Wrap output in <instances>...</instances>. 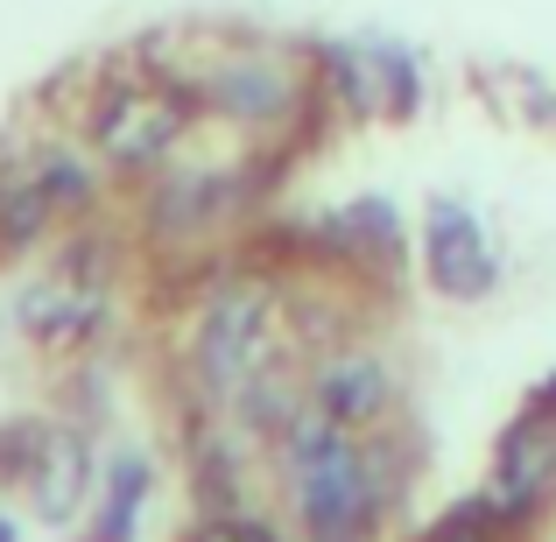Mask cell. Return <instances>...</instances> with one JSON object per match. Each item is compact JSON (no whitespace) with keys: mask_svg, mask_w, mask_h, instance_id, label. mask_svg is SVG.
I'll list each match as a JSON object with an SVG mask.
<instances>
[{"mask_svg":"<svg viewBox=\"0 0 556 542\" xmlns=\"http://www.w3.org/2000/svg\"><path fill=\"white\" fill-rule=\"evenodd\" d=\"M289 458H296V493H303V521L311 542H359L374 521V487L359 451L339 437V423L317 408V423L289 430Z\"/></svg>","mask_w":556,"mask_h":542,"instance_id":"1","label":"cell"},{"mask_svg":"<svg viewBox=\"0 0 556 542\" xmlns=\"http://www.w3.org/2000/svg\"><path fill=\"white\" fill-rule=\"evenodd\" d=\"M212 99L226 113H240V121H268V113H282L289 78H282V71H268V64H232L226 78L212 85Z\"/></svg>","mask_w":556,"mask_h":542,"instance_id":"7","label":"cell"},{"mask_svg":"<svg viewBox=\"0 0 556 542\" xmlns=\"http://www.w3.org/2000/svg\"><path fill=\"white\" fill-rule=\"evenodd\" d=\"M275 353V297L254 282H232L212 297V311H204L198 325V374L212 394H240L247 380L268 366Z\"/></svg>","mask_w":556,"mask_h":542,"instance_id":"2","label":"cell"},{"mask_svg":"<svg viewBox=\"0 0 556 542\" xmlns=\"http://www.w3.org/2000/svg\"><path fill=\"white\" fill-rule=\"evenodd\" d=\"M42 487H36V501H42V515L50 521H64L71 507H78V487H85V451H78V437H50L42 444Z\"/></svg>","mask_w":556,"mask_h":542,"instance_id":"8","label":"cell"},{"mask_svg":"<svg viewBox=\"0 0 556 542\" xmlns=\"http://www.w3.org/2000/svg\"><path fill=\"white\" fill-rule=\"evenodd\" d=\"M135 507H141V465H121V493L106 501V529H99L92 542H127V529H135Z\"/></svg>","mask_w":556,"mask_h":542,"instance_id":"9","label":"cell"},{"mask_svg":"<svg viewBox=\"0 0 556 542\" xmlns=\"http://www.w3.org/2000/svg\"><path fill=\"white\" fill-rule=\"evenodd\" d=\"M556 479V437L543 423H515L501 444V515H529Z\"/></svg>","mask_w":556,"mask_h":542,"instance_id":"4","label":"cell"},{"mask_svg":"<svg viewBox=\"0 0 556 542\" xmlns=\"http://www.w3.org/2000/svg\"><path fill=\"white\" fill-rule=\"evenodd\" d=\"M430 275L444 297H486L493 289V247L465 204H437L430 212Z\"/></svg>","mask_w":556,"mask_h":542,"instance_id":"3","label":"cell"},{"mask_svg":"<svg viewBox=\"0 0 556 542\" xmlns=\"http://www.w3.org/2000/svg\"><path fill=\"white\" fill-rule=\"evenodd\" d=\"M177 106H155V99H135V106L106 113V127H99V141H106L113 163H155V155L177 141Z\"/></svg>","mask_w":556,"mask_h":542,"instance_id":"6","label":"cell"},{"mask_svg":"<svg viewBox=\"0 0 556 542\" xmlns=\"http://www.w3.org/2000/svg\"><path fill=\"white\" fill-rule=\"evenodd\" d=\"M501 501H472V507H458V515H444V529H437L430 542H493V529H501Z\"/></svg>","mask_w":556,"mask_h":542,"instance_id":"10","label":"cell"},{"mask_svg":"<svg viewBox=\"0 0 556 542\" xmlns=\"http://www.w3.org/2000/svg\"><path fill=\"white\" fill-rule=\"evenodd\" d=\"M317 408L331 423H374L388 408V366L374 353H339L317 374Z\"/></svg>","mask_w":556,"mask_h":542,"instance_id":"5","label":"cell"},{"mask_svg":"<svg viewBox=\"0 0 556 542\" xmlns=\"http://www.w3.org/2000/svg\"><path fill=\"white\" fill-rule=\"evenodd\" d=\"M0 542H8V521H0Z\"/></svg>","mask_w":556,"mask_h":542,"instance_id":"12","label":"cell"},{"mask_svg":"<svg viewBox=\"0 0 556 542\" xmlns=\"http://www.w3.org/2000/svg\"><path fill=\"white\" fill-rule=\"evenodd\" d=\"M198 542H275L268 535V521H254V515H232V521H204Z\"/></svg>","mask_w":556,"mask_h":542,"instance_id":"11","label":"cell"}]
</instances>
